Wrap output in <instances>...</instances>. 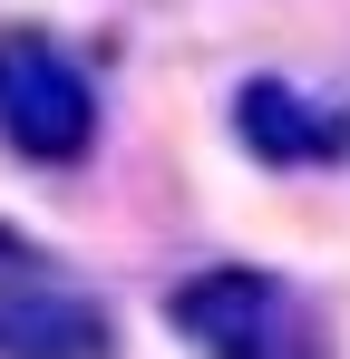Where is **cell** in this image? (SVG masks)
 Segmentation results:
<instances>
[{"mask_svg":"<svg viewBox=\"0 0 350 359\" xmlns=\"http://www.w3.org/2000/svg\"><path fill=\"white\" fill-rule=\"evenodd\" d=\"M233 146L253 165H321V156L350 146V126L331 107H311L292 78H243L233 88Z\"/></svg>","mask_w":350,"mask_h":359,"instance_id":"277c9868","label":"cell"},{"mask_svg":"<svg viewBox=\"0 0 350 359\" xmlns=\"http://www.w3.org/2000/svg\"><path fill=\"white\" fill-rule=\"evenodd\" d=\"M0 359H117V320L39 262H0Z\"/></svg>","mask_w":350,"mask_h":359,"instance_id":"7a4b0ae2","label":"cell"},{"mask_svg":"<svg viewBox=\"0 0 350 359\" xmlns=\"http://www.w3.org/2000/svg\"><path fill=\"white\" fill-rule=\"evenodd\" d=\"M0 136L30 165H78L98 146V88L39 29H0Z\"/></svg>","mask_w":350,"mask_h":359,"instance_id":"6da1fadb","label":"cell"},{"mask_svg":"<svg viewBox=\"0 0 350 359\" xmlns=\"http://www.w3.org/2000/svg\"><path fill=\"white\" fill-rule=\"evenodd\" d=\"M273 311H283V282H273V272L214 262V272H195V282L166 292V330L195 340V350H214V359H243V350H263Z\"/></svg>","mask_w":350,"mask_h":359,"instance_id":"3957f363","label":"cell"}]
</instances>
